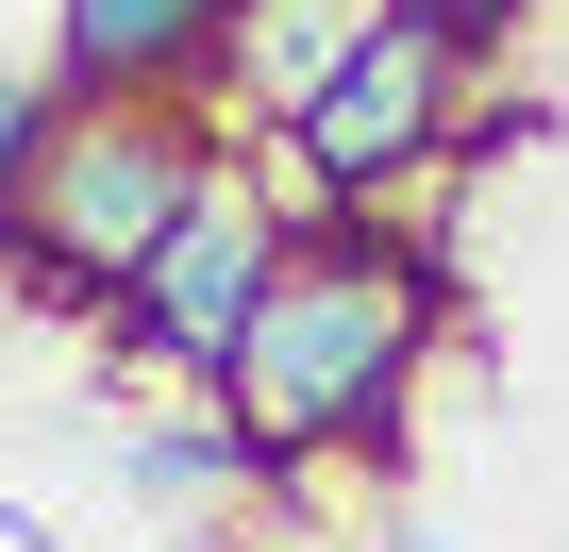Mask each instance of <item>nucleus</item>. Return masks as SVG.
Masks as SVG:
<instances>
[{
	"mask_svg": "<svg viewBox=\"0 0 569 552\" xmlns=\"http://www.w3.org/2000/svg\"><path fill=\"white\" fill-rule=\"evenodd\" d=\"M386 18H452V0H386Z\"/></svg>",
	"mask_w": 569,
	"mask_h": 552,
	"instance_id": "10",
	"label": "nucleus"
},
{
	"mask_svg": "<svg viewBox=\"0 0 569 552\" xmlns=\"http://www.w3.org/2000/svg\"><path fill=\"white\" fill-rule=\"evenodd\" d=\"M234 0H68V101H218Z\"/></svg>",
	"mask_w": 569,
	"mask_h": 552,
	"instance_id": "5",
	"label": "nucleus"
},
{
	"mask_svg": "<svg viewBox=\"0 0 569 552\" xmlns=\"http://www.w3.org/2000/svg\"><path fill=\"white\" fill-rule=\"evenodd\" d=\"M469 101H486V51H469L452 18H386V34L302 101V118L251 151V168H268V201H284V218L319 234V218H369L386 184L452 168V151H469Z\"/></svg>",
	"mask_w": 569,
	"mask_h": 552,
	"instance_id": "3",
	"label": "nucleus"
},
{
	"mask_svg": "<svg viewBox=\"0 0 569 552\" xmlns=\"http://www.w3.org/2000/svg\"><path fill=\"white\" fill-rule=\"evenodd\" d=\"M452 319V251L386 234V218H319V234H284L268 268V302H251V352L218 369V419L234 452L284 485V469H319V452H386L402 435V385Z\"/></svg>",
	"mask_w": 569,
	"mask_h": 552,
	"instance_id": "1",
	"label": "nucleus"
},
{
	"mask_svg": "<svg viewBox=\"0 0 569 552\" xmlns=\"http://www.w3.org/2000/svg\"><path fill=\"white\" fill-rule=\"evenodd\" d=\"M51 101H68V84H34L18 51H0V218H18V184H34V151H51Z\"/></svg>",
	"mask_w": 569,
	"mask_h": 552,
	"instance_id": "8",
	"label": "nucleus"
},
{
	"mask_svg": "<svg viewBox=\"0 0 569 552\" xmlns=\"http://www.w3.org/2000/svg\"><path fill=\"white\" fill-rule=\"evenodd\" d=\"M284 218L268 201V168H251V134H234V168L184 201V234L134 268V302H118V335H134V369H184V385H218L234 352H251V302H268V268H284Z\"/></svg>",
	"mask_w": 569,
	"mask_h": 552,
	"instance_id": "4",
	"label": "nucleus"
},
{
	"mask_svg": "<svg viewBox=\"0 0 569 552\" xmlns=\"http://www.w3.org/2000/svg\"><path fill=\"white\" fill-rule=\"evenodd\" d=\"M386 552H452V535H436V519H386Z\"/></svg>",
	"mask_w": 569,
	"mask_h": 552,
	"instance_id": "9",
	"label": "nucleus"
},
{
	"mask_svg": "<svg viewBox=\"0 0 569 552\" xmlns=\"http://www.w3.org/2000/svg\"><path fill=\"white\" fill-rule=\"evenodd\" d=\"M369 34H386V0H234V84H218V118L284 134V118H302Z\"/></svg>",
	"mask_w": 569,
	"mask_h": 552,
	"instance_id": "6",
	"label": "nucleus"
},
{
	"mask_svg": "<svg viewBox=\"0 0 569 552\" xmlns=\"http://www.w3.org/2000/svg\"><path fill=\"white\" fill-rule=\"evenodd\" d=\"M234 168L218 101H51V151L0 218V268H18L34 319H118L134 268L184 234V201Z\"/></svg>",
	"mask_w": 569,
	"mask_h": 552,
	"instance_id": "2",
	"label": "nucleus"
},
{
	"mask_svg": "<svg viewBox=\"0 0 569 552\" xmlns=\"http://www.w3.org/2000/svg\"><path fill=\"white\" fill-rule=\"evenodd\" d=\"M101 435H118V485L134 502H234V485H268L234 452V419H101Z\"/></svg>",
	"mask_w": 569,
	"mask_h": 552,
	"instance_id": "7",
	"label": "nucleus"
}]
</instances>
